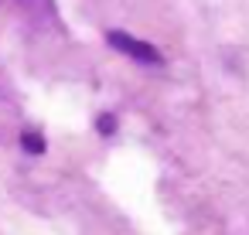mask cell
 Instances as JSON below:
<instances>
[{
	"label": "cell",
	"mask_w": 249,
	"mask_h": 235,
	"mask_svg": "<svg viewBox=\"0 0 249 235\" xmlns=\"http://www.w3.org/2000/svg\"><path fill=\"white\" fill-rule=\"evenodd\" d=\"M106 41H109L116 51H123L126 58H137V62H143V65H160V62H164V58H160V51H157L154 45L137 41V38H130L126 31H109V34H106Z\"/></svg>",
	"instance_id": "1"
},
{
	"label": "cell",
	"mask_w": 249,
	"mask_h": 235,
	"mask_svg": "<svg viewBox=\"0 0 249 235\" xmlns=\"http://www.w3.org/2000/svg\"><path fill=\"white\" fill-rule=\"evenodd\" d=\"M18 4H21V11H24L31 21H35V14H38V11H41L48 21L55 17V4H52V0H18Z\"/></svg>",
	"instance_id": "2"
},
{
	"label": "cell",
	"mask_w": 249,
	"mask_h": 235,
	"mask_svg": "<svg viewBox=\"0 0 249 235\" xmlns=\"http://www.w3.org/2000/svg\"><path fill=\"white\" fill-rule=\"evenodd\" d=\"M21 147H24L28 153H45V136H41L38 130H24V133H21Z\"/></svg>",
	"instance_id": "3"
},
{
	"label": "cell",
	"mask_w": 249,
	"mask_h": 235,
	"mask_svg": "<svg viewBox=\"0 0 249 235\" xmlns=\"http://www.w3.org/2000/svg\"><path fill=\"white\" fill-rule=\"evenodd\" d=\"M96 130H99L103 136H113V133H116V116H109V113H103V116L96 119Z\"/></svg>",
	"instance_id": "4"
}]
</instances>
